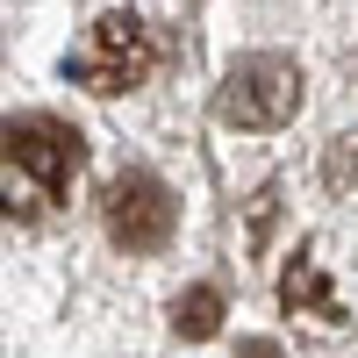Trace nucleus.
<instances>
[{
	"mask_svg": "<svg viewBox=\"0 0 358 358\" xmlns=\"http://www.w3.org/2000/svg\"><path fill=\"white\" fill-rule=\"evenodd\" d=\"M222 122L229 129H280L294 108H301V65L287 50H251L236 57L222 79Z\"/></svg>",
	"mask_w": 358,
	"mask_h": 358,
	"instance_id": "3",
	"label": "nucleus"
},
{
	"mask_svg": "<svg viewBox=\"0 0 358 358\" xmlns=\"http://www.w3.org/2000/svg\"><path fill=\"white\" fill-rule=\"evenodd\" d=\"M172 330L194 337V344L215 337V330H222V294H215V287H187V294L172 301Z\"/></svg>",
	"mask_w": 358,
	"mask_h": 358,
	"instance_id": "6",
	"label": "nucleus"
},
{
	"mask_svg": "<svg viewBox=\"0 0 358 358\" xmlns=\"http://www.w3.org/2000/svg\"><path fill=\"white\" fill-rule=\"evenodd\" d=\"M280 301H287L294 315H315V322H330V330L344 322V308H337V294L322 287V265H315L308 251H301V258L287 265V280H280Z\"/></svg>",
	"mask_w": 358,
	"mask_h": 358,
	"instance_id": "5",
	"label": "nucleus"
},
{
	"mask_svg": "<svg viewBox=\"0 0 358 358\" xmlns=\"http://www.w3.org/2000/svg\"><path fill=\"white\" fill-rule=\"evenodd\" d=\"M0 165H15L29 187H36V201H57L79 179V165H86V136L72 122H57V115L29 108V115H8V122H0Z\"/></svg>",
	"mask_w": 358,
	"mask_h": 358,
	"instance_id": "1",
	"label": "nucleus"
},
{
	"mask_svg": "<svg viewBox=\"0 0 358 358\" xmlns=\"http://www.w3.org/2000/svg\"><path fill=\"white\" fill-rule=\"evenodd\" d=\"M236 358H280V344H273V337H251V344L236 351Z\"/></svg>",
	"mask_w": 358,
	"mask_h": 358,
	"instance_id": "7",
	"label": "nucleus"
},
{
	"mask_svg": "<svg viewBox=\"0 0 358 358\" xmlns=\"http://www.w3.org/2000/svg\"><path fill=\"white\" fill-rule=\"evenodd\" d=\"M65 72L86 86V94H129V86H143L158 72V43H151V29H143L129 8H115V15H101L86 29V43L65 57Z\"/></svg>",
	"mask_w": 358,
	"mask_h": 358,
	"instance_id": "2",
	"label": "nucleus"
},
{
	"mask_svg": "<svg viewBox=\"0 0 358 358\" xmlns=\"http://www.w3.org/2000/svg\"><path fill=\"white\" fill-rule=\"evenodd\" d=\"M172 187L158 172H143V165H129V172H115L108 179V194H101V222H108V236L122 251H158L165 236H172Z\"/></svg>",
	"mask_w": 358,
	"mask_h": 358,
	"instance_id": "4",
	"label": "nucleus"
}]
</instances>
